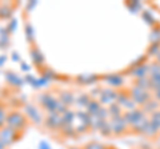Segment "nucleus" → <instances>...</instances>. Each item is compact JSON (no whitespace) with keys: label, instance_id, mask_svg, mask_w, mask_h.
I'll list each match as a JSON object with an SVG mask.
<instances>
[{"label":"nucleus","instance_id":"f257e3e1","mask_svg":"<svg viewBox=\"0 0 160 149\" xmlns=\"http://www.w3.org/2000/svg\"><path fill=\"white\" fill-rule=\"evenodd\" d=\"M15 133H16V131L12 128H9V127L0 129V141L4 144V147L11 145V144L15 141Z\"/></svg>","mask_w":160,"mask_h":149},{"label":"nucleus","instance_id":"f03ea898","mask_svg":"<svg viewBox=\"0 0 160 149\" xmlns=\"http://www.w3.org/2000/svg\"><path fill=\"white\" fill-rule=\"evenodd\" d=\"M132 100L136 104H146L149 100V95L147 93V91H144V89L136 85L132 89Z\"/></svg>","mask_w":160,"mask_h":149},{"label":"nucleus","instance_id":"7ed1b4c3","mask_svg":"<svg viewBox=\"0 0 160 149\" xmlns=\"http://www.w3.org/2000/svg\"><path fill=\"white\" fill-rule=\"evenodd\" d=\"M7 124H8L9 128H12L16 131V129H19L20 127L24 125V117L22 115H19V113H12L11 116L7 117Z\"/></svg>","mask_w":160,"mask_h":149},{"label":"nucleus","instance_id":"20e7f679","mask_svg":"<svg viewBox=\"0 0 160 149\" xmlns=\"http://www.w3.org/2000/svg\"><path fill=\"white\" fill-rule=\"evenodd\" d=\"M127 125L124 117H112V121H111V129H112V133H116V135H120L123 131H124V127Z\"/></svg>","mask_w":160,"mask_h":149},{"label":"nucleus","instance_id":"39448f33","mask_svg":"<svg viewBox=\"0 0 160 149\" xmlns=\"http://www.w3.org/2000/svg\"><path fill=\"white\" fill-rule=\"evenodd\" d=\"M144 116V113L142 111H138V109H135V111H129L128 113H126L124 115V120H126L127 124H133L136 123L140 117H143Z\"/></svg>","mask_w":160,"mask_h":149},{"label":"nucleus","instance_id":"423d86ee","mask_svg":"<svg viewBox=\"0 0 160 149\" xmlns=\"http://www.w3.org/2000/svg\"><path fill=\"white\" fill-rule=\"evenodd\" d=\"M47 124L49 127L52 128H58L60 124H63V117L60 113H56V112H51V115H49V118L47 120Z\"/></svg>","mask_w":160,"mask_h":149},{"label":"nucleus","instance_id":"0eeeda50","mask_svg":"<svg viewBox=\"0 0 160 149\" xmlns=\"http://www.w3.org/2000/svg\"><path fill=\"white\" fill-rule=\"evenodd\" d=\"M158 132H159V127L155 123H152L151 120L148 121V124L146 125V128H144V131H143V133L146 136H153V135H156Z\"/></svg>","mask_w":160,"mask_h":149},{"label":"nucleus","instance_id":"6e6552de","mask_svg":"<svg viewBox=\"0 0 160 149\" xmlns=\"http://www.w3.org/2000/svg\"><path fill=\"white\" fill-rule=\"evenodd\" d=\"M26 112L28 113V116L31 117V118H32V120H33L35 123H40V121H42V117H40L39 112H38V108H35V107L28 105V107L26 108Z\"/></svg>","mask_w":160,"mask_h":149},{"label":"nucleus","instance_id":"1a4fd4ad","mask_svg":"<svg viewBox=\"0 0 160 149\" xmlns=\"http://www.w3.org/2000/svg\"><path fill=\"white\" fill-rule=\"evenodd\" d=\"M138 87H140L144 91H147L148 88H151V80L149 77H143V79H138Z\"/></svg>","mask_w":160,"mask_h":149},{"label":"nucleus","instance_id":"9d476101","mask_svg":"<svg viewBox=\"0 0 160 149\" xmlns=\"http://www.w3.org/2000/svg\"><path fill=\"white\" fill-rule=\"evenodd\" d=\"M87 108H88V112L91 113V115H96L98 111H99V109L102 108V107H100L96 101H91V103L87 104Z\"/></svg>","mask_w":160,"mask_h":149},{"label":"nucleus","instance_id":"9b49d317","mask_svg":"<svg viewBox=\"0 0 160 149\" xmlns=\"http://www.w3.org/2000/svg\"><path fill=\"white\" fill-rule=\"evenodd\" d=\"M60 101H62L64 105H68V104H72V103H73V97H72L71 93L66 92V93H63V95H62V99H60Z\"/></svg>","mask_w":160,"mask_h":149},{"label":"nucleus","instance_id":"f8f14e48","mask_svg":"<svg viewBox=\"0 0 160 149\" xmlns=\"http://www.w3.org/2000/svg\"><path fill=\"white\" fill-rule=\"evenodd\" d=\"M62 117H63V124H71L72 123V118H73V113L66 111Z\"/></svg>","mask_w":160,"mask_h":149},{"label":"nucleus","instance_id":"ddd939ff","mask_svg":"<svg viewBox=\"0 0 160 149\" xmlns=\"http://www.w3.org/2000/svg\"><path fill=\"white\" fill-rule=\"evenodd\" d=\"M144 107H146V111H153V109H156L158 103H155L153 100H148Z\"/></svg>","mask_w":160,"mask_h":149},{"label":"nucleus","instance_id":"4468645a","mask_svg":"<svg viewBox=\"0 0 160 149\" xmlns=\"http://www.w3.org/2000/svg\"><path fill=\"white\" fill-rule=\"evenodd\" d=\"M151 121L156 124V125L159 127V129H160V112H155V113H153Z\"/></svg>","mask_w":160,"mask_h":149},{"label":"nucleus","instance_id":"2eb2a0df","mask_svg":"<svg viewBox=\"0 0 160 149\" xmlns=\"http://www.w3.org/2000/svg\"><path fill=\"white\" fill-rule=\"evenodd\" d=\"M84 149H106L102 144H98V142H91V144H88V145L84 148Z\"/></svg>","mask_w":160,"mask_h":149},{"label":"nucleus","instance_id":"dca6fc26","mask_svg":"<svg viewBox=\"0 0 160 149\" xmlns=\"http://www.w3.org/2000/svg\"><path fill=\"white\" fill-rule=\"evenodd\" d=\"M4 121H6V113H4L3 108H0V125H3Z\"/></svg>","mask_w":160,"mask_h":149},{"label":"nucleus","instance_id":"f3484780","mask_svg":"<svg viewBox=\"0 0 160 149\" xmlns=\"http://www.w3.org/2000/svg\"><path fill=\"white\" fill-rule=\"evenodd\" d=\"M109 81H111L112 84H115V85H116V84H119V83H122V79H119L118 76H113L112 79H109Z\"/></svg>","mask_w":160,"mask_h":149},{"label":"nucleus","instance_id":"a211bd4d","mask_svg":"<svg viewBox=\"0 0 160 149\" xmlns=\"http://www.w3.org/2000/svg\"><path fill=\"white\" fill-rule=\"evenodd\" d=\"M40 149H51V148L48 145H46V144H42V145H40Z\"/></svg>","mask_w":160,"mask_h":149},{"label":"nucleus","instance_id":"6ab92c4d","mask_svg":"<svg viewBox=\"0 0 160 149\" xmlns=\"http://www.w3.org/2000/svg\"><path fill=\"white\" fill-rule=\"evenodd\" d=\"M155 93H156V97L160 100V89H158V91H155Z\"/></svg>","mask_w":160,"mask_h":149},{"label":"nucleus","instance_id":"aec40b11","mask_svg":"<svg viewBox=\"0 0 160 149\" xmlns=\"http://www.w3.org/2000/svg\"><path fill=\"white\" fill-rule=\"evenodd\" d=\"M158 59H159V61H160V52H159V55H158Z\"/></svg>","mask_w":160,"mask_h":149},{"label":"nucleus","instance_id":"412c9836","mask_svg":"<svg viewBox=\"0 0 160 149\" xmlns=\"http://www.w3.org/2000/svg\"><path fill=\"white\" fill-rule=\"evenodd\" d=\"M72 149H78V148H72Z\"/></svg>","mask_w":160,"mask_h":149}]
</instances>
